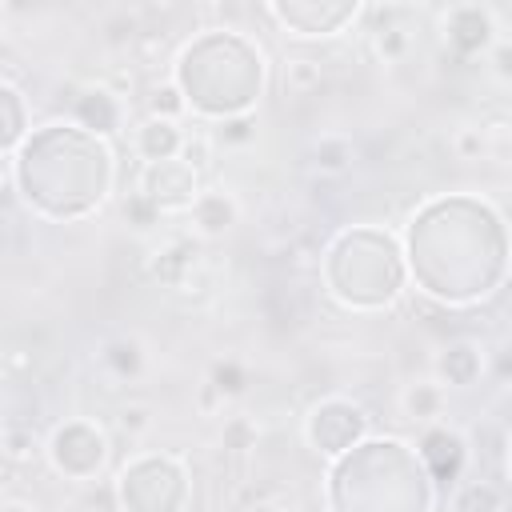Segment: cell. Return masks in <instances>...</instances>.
<instances>
[{"mask_svg": "<svg viewBox=\"0 0 512 512\" xmlns=\"http://www.w3.org/2000/svg\"><path fill=\"white\" fill-rule=\"evenodd\" d=\"M120 116H124L120 96H116L112 88H104V84H92V88H84V92L76 96V120H80L84 128L100 132V136H112V132L120 128Z\"/></svg>", "mask_w": 512, "mask_h": 512, "instance_id": "6", "label": "cell"}, {"mask_svg": "<svg viewBox=\"0 0 512 512\" xmlns=\"http://www.w3.org/2000/svg\"><path fill=\"white\" fill-rule=\"evenodd\" d=\"M188 112V96L180 92V84H160V88H152V96H148V116H156V120H180Z\"/></svg>", "mask_w": 512, "mask_h": 512, "instance_id": "14", "label": "cell"}, {"mask_svg": "<svg viewBox=\"0 0 512 512\" xmlns=\"http://www.w3.org/2000/svg\"><path fill=\"white\" fill-rule=\"evenodd\" d=\"M116 424H120L128 436H140V432H148V428H152V416H148V408H144V404H124V408H120V416H116Z\"/></svg>", "mask_w": 512, "mask_h": 512, "instance_id": "21", "label": "cell"}, {"mask_svg": "<svg viewBox=\"0 0 512 512\" xmlns=\"http://www.w3.org/2000/svg\"><path fill=\"white\" fill-rule=\"evenodd\" d=\"M188 220L196 228V236L204 240H220L224 232H232V224L240 220V204L228 188H204L196 196V204L188 208Z\"/></svg>", "mask_w": 512, "mask_h": 512, "instance_id": "4", "label": "cell"}, {"mask_svg": "<svg viewBox=\"0 0 512 512\" xmlns=\"http://www.w3.org/2000/svg\"><path fill=\"white\" fill-rule=\"evenodd\" d=\"M336 412H332V400H324V404H316L312 412H308V424H304V436H308V444L316 448V452H324V456H340L344 448H352L356 440H360V432L368 428V420H364V412L356 408V404H340V420H332Z\"/></svg>", "mask_w": 512, "mask_h": 512, "instance_id": "2", "label": "cell"}, {"mask_svg": "<svg viewBox=\"0 0 512 512\" xmlns=\"http://www.w3.org/2000/svg\"><path fill=\"white\" fill-rule=\"evenodd\" d=\"M452 148H456L460 160H480V156L488 152V140H484L480 128H460V132L452 136Z\"/></svg>", "mask_w": 512, "mask_h": 512, "instance_id": "20", "label": "cell"}, {"mask_svg": "<svg viewBox=\"0 0 512 512\" xmlns=\"http://www.w3.org/2000/svg\"><path fill=\"white\" fill-rule=\"evenodd\" d=\"M208 384H212L224 400H232V396L244 392V368H240L236 360H216L212 372H208Z\"/></svg>", "mask_w": 512, "mask_h": 512, "instance_id": "17", "label": "cell"}, {"mask_svg": "<svg viewBox=\"0 0 512 512\" xmlns=\"http://www.w3.org/2000/svg\"><path fill=\"white\" fill-rule=\"evenodd\" d=\"M124 216H128V224H136V228H152V224L160 220V208H156L144 192H128V200H124Z\"/></svg>", "mask_w": 512, "mask_h": 512, "instance_id": "19", "label": "cell"}, {"mask_svg": "<svg viewBox=\"0 0 512 512\" xmlns=\"http://www.w3.org/2000/svg\"><path fill=\"white\" fill-rule=\"evenodd\" d=\"M256 440V428L244 420V416H232L228 424H224V444L228 448H248Z\"/></svg>", "mask_w": 512, "mask_h": 512, "instance_id": "22", "label": "cell"}, {"mask_svg": "<svg viewBox=\"0 0 512 512\" xmlns=\"http://www.w3.org/2000/svg\"><path fill=\"white\" fill-rule=\"evenodd\" d=\"M0 92H4L0 100H4V116H8V120H4V160H12V156H16V144H20L24 128H28V124H24V112H20V108H24V96H20L16 80H4Z\"/></svg>", "mask_w": 512, "mask_h": 512, "instance_id": "11", "label": "cell"}, {"mask_svg": "<svg viewBox=\"0 0 512 512\" xmlns=\"http://www.w3.org/2000/svg\"><path fill=\"white\" fill-rule=\"evenodd\" d=\"M312 168L324 172V176L348 172V168H352V140H348V136H336V132L320 136L316 148H312Z\"/></svg>", "mask_w": 512, "mask_h": 512, "instance_id": "10", "label": "cell"}, {"mask_svg": "<svg viewBox=\"0 0 512 512\" xmlns=\"http://www.w3.org/2000/svg\"><path fill=\"white\" fill-rule=\"evenodd\" d=\"M400 412L416 424H436L444 416V384L440 380H412L404 392H400Z\"/></svg>", "mask_w": 512, "mask_h": 512, "instance_id": "8", "label": "cell"}, {"mask_svg": "<svg viewBox=\"0 0 512 512\" xmlns=\"http://www.w3.org/2000/svg\"><path fill=\"white\" fill-rule=\"evenodd\" d=\"M488 372H492L496 384H512V344L492 348V356H488Z\"/></svg>", "mask_w": 512, "mask_h": 512, "instance_id": "23", "label": "cell"}, {"mask_svg": "<svg viewBox=\"0 0 512 512\" xmlns=\"http://www.w3.org/2000/svg\"><path fill=\"white\" fill-rule=\"evenodd\" d=\"M484 372V356H480V348L472 344V340H452L440 356H436V380L448 388H468V384H476V376Z\"/></svg>", "mask_w": 512, "mask_h": 512, "instance_id": "7", "label": "cell"}, {"mask_svg": "<svg viewBox=\"0 0 512 512\" xmlns=\"http://www.w3.org/2000/svg\"><path fill=\"white\" fill-rule=\"evenodd\" d=\"M4 512H36V508H28V504H16V500H8V504H4Z\"/></svg>", "mask_w": 512, "mask_h": 512, "instance_id": "25", "label": "cell"}, {"mask_svg": "<svg viewBox=\"0 0 512 512\" xmlns=\"http://www.w3.org/2000/svg\"><path fill=\"white\" fill-rule=\"evenodd\" d=\"M184 144H188L184 128L176 120H156V116H148L132 136V148L144 164H168V160L184 156Z\"/></svg>", "mask_w": 512, "mask_h": 512, "instance_id": "5", "label": "cell"}, {"mask_svg": "<svg viewBox=\"0 0 512 512\" xmlns=\"http://www.w3.org/2000/svg\"><path fill=\"white\" fill-rule=\"evenodd\" d=\"M452 512H504L500 492L484 480H468L452 492Z\"/></svg>", "mask_w": 512, "mask_h": 512, "instance_id": "12", "label": "cell"}, {"mask_svg": "<svg viewBox=\"0 0 512 512\" xmlns=\"http://www.w3.org/2000/svg\"><path fill=\"white\" fill-rule=\"evenodd\" d=\"M256 132H260V128H256V116H252V112H232V116L220 120L216 140L228 144V148H244V144L256 140Z\"/></svg>", "mask_w": 512, "mask_h": 512, "instance_id": "15", "label": "cell"}, {"mask_svg": "<svg viewBox=\"0 0 512 512\" xmlns=\"http://www.w3.org/2000/svg\"><path fill=\"white\" fill-rule=\"evenodd\" d=\"M100 360H104V368H108L116 380H136V376H144V368H148V352H144V344H140L136 336H112V340L104 344Z\"/></svg>", "mask_w": 512, "mask_h": 512, "instance_id": "9", "label": "cell"}, {"mask_svg": "<svg viewBox=\"0 0 512 512\" xmlns=\"http://www.w3.org/2000/svg\"><path fill=\"white\" fill-rule=\"evenodd\" d=\"M492 68H496L500 80H512V44H508V40H500V44L492 48Z\"/></svg>", "mask_w": 512, "mask_h": 512, "instance_id": "24", "label": "cell"}, {"mask_svg": "<svg viewBox=\"0 0 512 512\" xmlns=\"http://www.w3.org/2000/svg\"><path fill=\"white\" fill-rule=\"evenodd\" d=\"M376 52H380L384 60H400V56L408 52V32H404L400 24H384V28H376Z\"/></svg>", "mask_w": 512, "mask_h": 512, "instance_id": "18", "label": "cell"}, {"mask_svg": "<svg viewBox=\"0 0 512 512\" xmlns=\"http://www.w3.org/2000/svg\"><path fill=\"white\" fill-rule=\"evenodd\" d=\"M320 80H324V72H320V64H316V60H304V56L288 60L284 84H288V88H292L296 96H308L312 88H320Z\"/></svg>", "mask_w": 512, "mask_h": 512, "instance_id": "16", "label": "cell"}, {"mask_svg": "<svg viewBox=\"0 0 512 512\" xmlns=\"http://www.w3.org/2000/svg\"><path fill=\"white\" fill-rule=\"evenodd\" d=\"M248 512H280V508H276V504H252Z\"/></svg>", "mask_w": 512, "mask_h": 512, "instance_id": "26", "label": "cell"}, {"mask_svg": "<svg viewBox=\"0 0 512 512\" xmlns=\"http://www.w3.org/2000/svg\"><path fill=\"white\" fill-rule=\"evenodd\" d=\"M160 212H188L200 196V172L188 160H168V164H144L140 188Z\"/></svg>", "mask_w": 512, "mask_h": 512, "instance_id": "1", "label": "cell"}, {"mask_svg": "<svg viewBox=\"0 0 512 512\" xmlns=\"http://www.w3.org/2000/svg\"><path fill=\"white\" fill-rule=\"evenodd\" d=\"M444 36L460 56H476L496 48V20L488 8H448L444 16Z\"/></svg>", "mask_w": 512, "mask_h": 512, "instance_id": "3", "label": "cell"}, {"mask_svg": "<svg viewBox=\"0 0 512 512\" xmlns=\"http://www.w3.org/2000/svg\"><path fill=\"white\" fill-rule=\"evenodd\" d=\"M36 448H40V440H36L32 424H20V420L4 424V456H8V464H28L36 456Z\"/></svg>", "mask_w": 512, "mask_h": 512, "instance_id": "13", "label": "cell"}]
</instances>
